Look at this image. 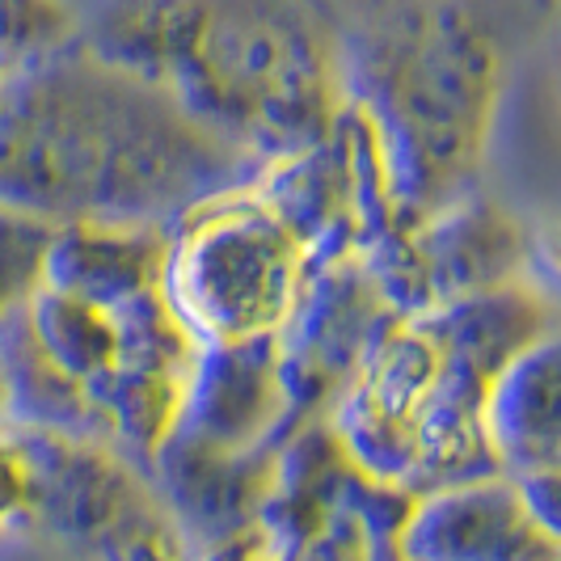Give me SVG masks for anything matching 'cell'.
I'll list each match as a JSON object with an SVG mask.
<instances>
[{"label": "cell", "instance_id": "d6986e66", "mask_svg": "<svg viewBox=\"0 0 561 561\" xmlns=\"http://www.w3.org/2000/svg\"><path fill=\"white\" fill-rule=\"evenodd\" d=\"M371 545H376V536L367 533L355 515L337 511L330 528L312 540L300 561H371Z\"/></svg>", "mask_w": 561, "mask_h": 561}, {"label": "cell", "instance_id": "603a6c76", "mask_svg": "<svg viewBox=\"0 0 561 561\" xmlns=\"http://www.w3.org/2000/svg\"><path fill=\"white\" fill-rule=\"evenodd\" d=\"M553 59H558V81H561V13H558V26H553Z\"/></svg>", "mask_w": 561, "mask_h": 561}, {"label": "cell", "instance_id": "ba28073f", "mask_svg": "<svg viewBox=\"0 0 561 561\" xmlns=\"http://www.w3.org/2000/svg\"><path fill=\"white\" fill-rule=\"evenodd\" d=\"M13 431V426H9ZM30 465V528L98 549L106 536L161 506L136 460L111 444L13 431Z\"/></svg>", "mask_w": 561, "mask_h": 561}, {"label": "cell", "instance_id": "7402d4cb", "mask_svg": "<svg viewBox=\"0 0 561 561\" xmlns=\"http://www.w3.org/2000/svg\"><path fill=\"white\" fill-rule=\"evenodd\" d=\"M13 422H9V389H4V376H0V435L9 431Z\"/></svg>", "mask_w": 561, "mask_h": 561}, {"label": "cell", "instance_id": "ac0fdd59", "mask_svg": "<svg viewBox=\"0 0 561 561\" xmlns=\"http://www.w3.org/2000/svg\"><path fill=\"white\" fill-rule=\"evenodd\" d=\"M30 519V465L13 431L0 435V533Z\"/></svg>", "mask_w": 561, "mask_h": 561}, {"label": "cell", "instance_id": "5b68a950", "mask_svg": "<svg viewBox=\"0 0 561 561\" xmlns=\"http://www.w3.org/2000/svg\"><path fill=\"white\" fill-rule=\"evenodd\" d=\"M253 195L305 245L312 271L351 257L364 262L401 232L380 144L351 106H342L325 140L262 169Z\"/></svg>", "mask_w": 561, "mask_h": 561}, {"label": "cell", "instance_id": "9c48e42d", "mask_svg": "<svg viewBox=\"0 0 561 561\" xmlns=\"http://www.w3.org/2000/svg\"><path fill=\"white\" fill-rule=\"evenodd\" d=\"M296 426L279 371V337L198 346L173 439L220 456H257L279 448Z\"/></svg>", "mask_w": 561, "mask_h": 561}, {"label": "cell", "instance_id": "30bf717a", "mask_svg": "<svg viewBox=\"0 0 561 561\" xmlns=\"http://www.w3.org/2000/svg\"><path fill=\"white\" fill-rule=\"evenodd\" d=\"M397 549L405 561H561L506 473L422 494L397 533Z\"/></svg>", "mask_w": 561, "mask_h": 561}, {"label": "cell", "instance_id": "44dd1931", "mask_svg": "<svg viewBox=\"0 0 561 561\" xmlns=\"http://www.w3.org/2000/svg\"><path fill=\"white\" fill-rule=\"evenodd\" d=\"M371 561H405V553L397 549V536H376V545H371Z\"/></svg>", "mask_w": 561, "mask_h": 561}, {"label": "cell", "instance_id": "6da1fadb", "mask_svg": "<svg viewBox=\"0 0 561 561\" xmlns=\"http://www.w3.org/2000/svg\"><path fill=\"white\" fill-rule=\"evenodd\" d=\"M161 84L81 47L0 84V211L34 225H165L257 182Z\"/></svg>", "mask_w": 561, "mask_h": 561}, {"label": "cell", "instance_id": "277c9868", "mask_svg": "<svg viewBox=\"0 0 561 561\" xmlns=\"http://www.w3.org/2000/svg\"><path fill=\"white\" fill-rule=\"evenodd\" d=\"M309 275L305 245L245 186L169 228L161 296L198 346H241L287 330Z\"/></svg>", "mask_w": 561, "mask_h": 561}, {"label": "cell", "instance_id": "52a82bcc", "mask_svg": "<svg viewBox=\"0 0 561 561\" xmlns=\"http://www.w3.org/2000/svg\"><path fill=\"white\" fill-rule=\"evenodd\" d=\"M393 321L397 309L359 257L312 271L300 305L279 334V371L296 422L330 414L337 393L355 380Z\"/></svg>", "mask_w": 561, "mask_h": 561}, {"label": "cell", "instance_id": "2e32d148", "mask_svg": "<svg viewBox=\"0 0 561 561\" xmlns=\"http://www.w3.org/2000/svg\"><path fill=\"white\" fill-rule=\"evenodd\" d=\"M519 279L528 283L549 309L561 312V216H545V220L524 228Z\"/></svg>", "mask_w": 561, "mask_h": 561}, {"label": "cell", "instance_id": "3957f363", "mask_svg": "<svg viewBox=\"0 0 561 561\" xmlns=\"http://www.w3.org/2000/svg\"><path fill=\"white\" fill-rule=\"evenodd\" d=\"M342 102L380 144L397 225L473 195L490 148L503 51L465 4H380L337 18Z\"/></svg>", "mask_w": 561, "mask_h": 561}, {"label": "cell", "instance_id": "9a60e30c", "mask_svg": "<svg viewBox=\"0 0 561 561\" xmlns=\"http://www.w3.org/2000/svg\"><path fill=\"white\" fill-rule=\"evenodd\" d=\"M93 553L102 561H195L191 545L169 524L165 506L144 511L140 519H131L127 528L106 536Z\"/></svg>", "mask_w": 561, "mask_h": 561}, {"label": "cell", "instance_id": "4fadbf2b", "mask_svg": "<svg viewBox=\"0 0 561 561\" xmlns=\"http://www.w3.org/2000/svg\"><path fill=\"white\" fill-rule=\"evenodd\" d=\"M485 431L506 478L561 465V325L503 367L485 401Z\"/></svg>", "mask_w": 561, "mask_h": 561}, {"label": "cell", "instance_id": "e0dca14e", "mask_svg": "<svg viewBox=\"0 0 561 561\" xmlns=\"http://www.w3.org/2000/svg\"><path fill=\"white\" fill-rule=\"evenodd\" d=\"M515 490H519L524 511L533 515L540 536L561 549V465L533 469V473H515Z\"/></svg>", "mask_w": 561, "mask_h": 561}, {"label": "cell", "instance_id": "5bb4252c", "mask_svg": "<svg viewBox=\"0 0 561 561\" xmlns=\"http://www.w3.org/2000/svg\"><path fill=\"white\" fill-rule=\"evenodd\" d=\"M22 317H26V330L38 355L98 405L123 364L118 312L93 309V305H81L72 296H59V291H47L34 283L22 300Z\"/></svg>", "mask_w": 561, "mask_h": 561}, {"label": "cell", "instance_id": "7c38bea8", "mask_svg": "<svg viewBox=\"0 0 561 561\" xmlns=\"http://www.w3.org/2000/svg\"><path fill=\"white\" fill-rule=\"evenodd\" d=\"M144 473L152 481V494L165 506L169 524L191 545V553H198L211 540L257 519L262 503L271 499L275 451L220 456L169 439Z\"/></svg>", "mask_w": 561, "mask_h": 561}, {"label": "cell", "instance_id": "7a4b0ae2", "mask_svg": "<svg viewBox=\"0 0 561 561\" xmlns=\"http://www.w3.org/2000/svg\"><path fill=\"white\" fill-rule=\"evenodd\" d=\"M77 47L161 84L216 140L266 169L325 140L342 114L337 13L312 4L81 9Z\"/></svg>", "mask_w": 561, "mask_h": 561}, {"label": "cell", "instance_id": "8992f818", "mask_svg": "<svg viewBox=\"0 0 561 561\" xmlns=\"http://www.w3.org/2000/svg\"><path fill=\"white\" fill-rule=\"evenodd\" d=\"M364 266L397 317H419L519 279L524 225L490 198L469 195L393 232Z\"/></svg>", "mask_w": 561, "mask_h": 561}, {"label": "cell", "instance_id": "8fae6325", "mask_svg": "<svg viewBox=\"0 0 561 561\" xmlns=\"http://www.w3.org/2000/svg\"><path fill=\"white\" fill-rule=\"evenodd\" d=\"M169 257L165 225H77L47 228L38 253V287L81 305L123 312L161 291Z\"/></svg>", "mask_w": 561, "mask_h": 561}, {"label": "cell", "instance_id": "ffe728a7", "mask_svg": "<svg viewBox=\"0 0 561 561\" xmlns=\"http://www.w3.org/2000/svg\"><path fill=\"white\" fill-rule=\"evenodd\" d=\"M195 561H291V558L275 545V536L253 519V524H245V528H237V533L211 540L207 549H198Z\"/></svg>", "mask_w": 561, "mask_h": 561}]
</instances>
